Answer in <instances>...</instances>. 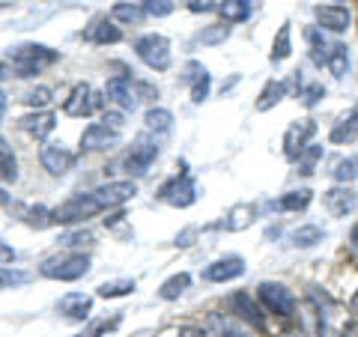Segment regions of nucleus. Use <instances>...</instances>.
Here are the masks:
<instances>
[{
    "label": "nucleus",
    "instance_id": "f257e3e1",
    "mask_svg": "<svg viewBox=\"0 0 358 337\" xmlns=\"http://www.w3.org/2000/svg\"><path fill=\"white\" fill-rule=\"evenodd\" d=\"M9 60H13V69L18 78H33L57 60V51L45 48V45H21V48L9 51Z\"/></svg>",
    "mask_w": 358,
    "mask_h": 337
},
{
    "label": "nucleus",
    "instance_id": "f03ea898",
    "mask_svg": "<svg viewBox=\"0 0 358 337\" xmlns=\"http://www.w3.org/2000/svg\"><path fill=\"white\" fill-rule=\"evenodd\" d=\"M96 212H102V206H99L93 191H90V194H75V197L66 200V203H60L51 212V218L57 224H81L87 218H93Z\"/></svg>",
    "mask_w": 358,
    "mask_h": 337
},
{
    "label": "nucleus",
    "instance_id": "7ed1b4c3",
    "mask_svg": "<svg viewBox=\"0 0 358 337\" xmlns=\"http://www.w3.org/2000/svg\"><path fill=\"white\" fill-rule=\"evenodd\" d=\"M90 272V257L87 254H63L51 257L42 263V275L54 280H78Z\"/></svg>",
    "mask_w": 358,
    "mask_h": 337
},
{
    "label": "nucleus",
    "instance_id": "20e7f679",
    "mask_svg": "<svg viewBox=\"0 0 358 337\" xmlns=\"http://www.w3.org/2000/svg\"><path fill=\"white\" fill-rule=\"evenodd\" d=\"M134 51H138V57L150 66L155 72H164L171 69V42L159 33H150V36H141L134 42Z\"/></svg>",
    "mask_w": 358,
    "mask_h": 337
},
{
    "label": "nucleus",
    "instance_id": "39448f33",
    "mask_svg": "<svg viewBox=\"0 0 358 337\" xmlns=\"http://www.w3.org/2000/svg\"><path fill=\"white\" fill-rule=\"evenodd\" d=\"M155 155H159V143H155L150 134H141V138L134 141V147L129 150V155L122 159V171L129 176H143L150 171V164L155 162Z\"/></svg>",
    "mask_w": 358,
    "mask_h": 337
},
{
    "label": "nucleus",
    "instance_id": "423d86ee",
    "mask_svg": "<svg viewBox=\"0 0 358 337\" xmlns=\"http://www.w3.org/2000/svg\"><path fill=\"white\" fill-rule=\"evenodd\" d=\"M159 197L164 200V203L176 206V209H185V206H192L197 200V185H194V179L188 176L185 171H179L171 182H164L159 188Z\"/></svg>",
    "mask_w": 358,
    "mask_h": 337
},
{
    "label": "nucleus",
    "instance_id": "0eeeda50",
    "mask_svg": "<svg viewBox=\"0 0 358 337\" xmlns=\"http://www.w3.org/2000/svg\"><path fill=\"white\" fill-rule=\"evenodd\" d=\"M260 301L275 317H293V310H296V296L284 284H272V280H263L260 284Z\"/></svg>",
    "mask_w": 358,
    "mask_h": 337
},
{
    "label": "nucleus",
    "instance_id": "6e6552de",
    "mask_svg": "<svg viewBox=\"0 0 358 337\" xmlns=\"http://www.w3.org/2000/svg\"><path fill=\"white\" fill-rule=\"evenodd\" d=\"M317 134V122L313 120H299V122H293V126L287 129V134H284V155L289 162H296L301 152H305L308 147H310V138Z\"/></svg>",
    "mask_w": 358,
    "mask_h": 337
},
{
    "label": "nucleus",
    "instance_id": "1a4fd4ad",
    "mask_svg": "<svg viewBox=\"0 0 358 337\" xmlns=\"http://www.w3.org/2000/svg\"><path fill=\"white\" fill-rule=\"evenodd\" d=\"M96 108H102V99L93 93V87L90 84H75L72 96L66 99V105H63V110L69 117H90Z\"/></svg>",
    "mask_w": 358,
    "mask_h": 337
},
{
    "label": "nucleus",
    "instance_id": "9d476101",
    "mask_svg": "<svg viewBox=\"0 0 358 337\" xmlns=\"http://www.w3.org/2000/svg\"><path fill=\"white\" fill-rule=\"evenodd\" d=\"M322 203H326V209H329L331 218H346V215H352V212H355L358 197H355L352 188L338 185V188H329V191H326Z\"/></svg>",
    "mask_w": 358,
    "mask_h": 337
},
{
    "label": "nucleus",
    "instance_id": "9b49d317",
    "mask_svg": "<svg viewBox=\"0 0 358 337\" xmlns=\"http://www.w3.org/2000/svg\"><path fill=\"white\" fill-rule=\"evenodd\" d=\"M39 159H42V167L48 173L54 176H63L66 171H72V164H75V155L63 147V143H45L42 152H39Z\"/></svg>",
    "mask_w": 358,
    "mask_h": 337
},
{
    "label": "nucleus",
    "instance_id": "f8f14e48",
    "mask_svg": "<svg viewBox=\"0 0 358 337\" xmlns=\"http://www.w3.org/2000/svg\"><path fill=\"white\" fill-rule=\"evenodd\" d=\"M93 194L99 200V206L110 209V206H120V203H126V200H131L134 194H138V185L129 182V179H122V182H108L102 188H96Z\"/></svg>",
    "mask_w": 358,
    "mask_h": 337
},
{
    "label": "nucleus",
    "instance_id": "ddd939ff",
    "mask_svg": "<svg viewBox=\"0 0 358 337\" xmlns=\"http://www.w3.org/2000/svg\"><path fill=\"white\" fill-rule=\"evenodd\" d=\"M105 96L110 99V102H117L122 110H134L138 108V93H134V84L129 81V78H110L108 87H105Z\"/></svg>",
    "mask_w": 358,
    "mask_h": 337
},
{
    "label": "nucleus",
    "instance_id": "4468645a",
    "mask_svg": "<svg viewBox=\"0 0 358 337\" xmlns=\"http://www.w3.org/2000/svg\"><path fill=\"white\" fill-rule=\"evenodd\" d=\"M242 272H245L242 257H224V260H215L212 266H206L203 278H206V280H212V284H227V280L239 278Z\"/></svg>",
    "mask_w": 358,
    "mask_h": 337
},
{
    "label": "nucleus",
    "instance_id": "2eb2a0df",
    "mask_svg": "<svg viewBox=\"0 0 358 337\" xmlns=\"http://www.w3.org/2000/svg\"><path fill=\"white\" fill-rule=\"evenodd\" d=\"M117 141H120V131H110L102 122H93V126L81 134V150H87V152L108 150V147H114Z\"/></svg>",
    "mask_w": 358,
    "mask_h": 337
},
{
    "label": "nucleus",
    "instance_id": "dca6fc26",
    "mask_svg": "<svg viewBox=\"0 0 358 337\" xmlns=\"http://www.w3.org/2000/svg\"><path fill=\"white\" fill-rule=\"evenodd\" d=\"M313 15H317L322 30H331V33H346L350 30V21H352L346 6H317Z\"/></svg>",
    "mask_w": 358,
    "mask_h": 337
},
{
    "label": "nucleus",
    "instance_id": "f3484780",
    "mask_svg": "<svg viewBox=\"0 0 358 337\" xmlns=\"http://www.w3.org/2000/svg\"><path fill=\"white\" fill-rule=\"evenodd\" d=\"M60 313L66 320H72V322H84L90 317V310H93V299L84 296V293H66L60 299Z\"/></svg>",
    "mask_w": 358,
    "mask_h": 337
},
{
    "label": "nucleus",
    "instance_id": "a211bd4d",
    "mask_svg": "<svg viewBox=\"0 0 358 337\" xmlns=\"http://www.w3.org/2000/svg\"><path fill=\"white\" fill-rule=\"evenodd\" d=\"M230 305H233V310H236L245 322L254 325L257 331H266V320H263V313H260V308H257L254 301H251V296H248V293H236V296H233Z\"/></svg>",
    "mask_w": 358,
    "mask_h": 337
},
{
    "label": "nucleus",
    "instance_id": "6ab92c4d",
    "mask_svg": "<svg viewBox=\"0 0 358 337\" xmlns=\"http://www.w3.org/2000/svg\"><path fill=\"white\" fill-rule=\"evenodd\" d=\"M84 36H87L90 42H96V45H108V42H120V39H122V33H120V27H114V21L96 18L93 24L84 30Z\"/></svg>",
    "mask_w": 358,
    "mask_h": 337
},
{
    "label": "nucleus",
    "instance_id": "aec40b11",
    "mask_svg": "<svg viewBox=\"0 0 358 337\" xmlns=\"http://www.w3.org/2000/svg\"><path fill=\"white\" fill-rule=\"evenodd\" d=\"M185 81H192V99L200 105L203 99L209 96V72H206V66H200V63H188L185 66Z\"/></svg>",
    "mask_w": 358,
    "mask_h": 337
},
{
    "label": "nucleus",
    "instance_id": "412c9836",
    "mask_svg": "<svg viewBox=\"0 0 358 337\" xmlns=\"http://www.w3.org/2000/svg\"><path fill=\"white\" fill-rule=\"evenodd\" d=\"M54 114H30V117H24L21 120V129H24L27 134H33V138H48V134L54 131Z\"/></svg>",
    "mask_w": 358,
    "mask_h": 337
},
{
    "label": "nucleus",
    "instance_id": "4be33fe9",
    "mask_svg": "<svg viewBox=\"0 0 358 337\" xmlns=\"http://www.w3.org/2000/svg\"><path fill=\"white\" fill-rule=\"evenodd\" d=\"M326 66H329V72L334 78H343L346 72H350V51H346V45H331Z\"/></svg>",
    "mask_w": 358,
    "mask_h": 337
},
{
    "label": "nucleus",
    "instance_id": "5701e85b",
    "mask_svg": "<svg viewBox=\"0 0 358 337\" xmlns=\"http://www.w3.org/2000/svg\"><path fill=\"white\" fill-rule=\"evenodd\" d=\"M254 6H257V0H224V3H221V15L227 21H245V18H251Z\"/></svg>",
    "mask_w": 358,
    "mask_h": 337
},
{
    "label": "nucleus",
    "instance_id": "b1692460",
    "mask_svg": "<svg viewBox=\"0 0 358 337\" xmlns=\"http://www.w3.org/2000/svg\"><path fill=\"white\" fill-rule=\"evenodd\" d=\"M0 179L3 182H15L18 179V164H15V155H13V147L0 138Z\"/></svg>",
    "mask_w": 358,
    "mask_h": 337
},
{
    "label": "nucleus",
    "instance_id": "393cba45",
    "mask_svg": "<svg viewBox=\"0 0 358 337\" xmlns=\"http://www.w3.org/2000/svg\"><path fill=\"white\" fill-rule=\"evenodd\" d=\"M284 96H287V84H284V81H268V84H266V89L260 93V99H257V110H268V108H275Z\"/></svg>",
    "mask_w": 358,
    "mask_h": 337
},
{
    "label": "nucleus",
    "instance_id": "a878e982",
    "mask_svg": "<svg viewBox=\"0 0 358 337\" xmlns=\"http://www.w3.org/2000/svg\"><path fill=\"white\" fill-rule=\"evenodd\" d=\"M326 239V230L317 227V224H308V227H299L293 233V245L296 248H313V245H320Z\"/></svg>",
    "mask_w": 358,
    "mask_h": 337
},
{
    "label": "nucleus",
    "instance_id": "bb28decb",
    "mask_svg": "<svg viewBox=\"0 0 358 337\" xmlns=\"http://www.w3.org/2000/svg\"><path fill=\"white\" fill-rule=\"evenodd\" d=\"M188 284H192V278H188L185 272H179V275H173V278H167L164 284H162V289H159V296L164 299V301H173V299H179L188 289Z\"/></svg>",
    "mask_w": 358,
    "mask_h": 337
},
{
    "label": "nucleus",
    "instance_id": "cd10ccee",
    "mask_svg": "<svg viewBox=\"0 0 358 337\" xmlns=\"http://www.w3.org/2000/svg\"><path fill=\"white\" fill-rule=\"evenodd\" d=\"M355 131H358V110H352L350 117H343L338 126L331 129V143H343V141H355Z\"/></svg>",
    "mask_w": 358,
    "mask_h": 337
},
{
    "label": "nucleus",
    "instance_id": "c85d7f7f",
    "mask_svg": "<svg viewBox=\"0 0 358 337\" xmlns=\"http://www.w3.org/2000/svg\"><path fill=\"white\" fill-rule=\"evenodd\" d=\"M293 54V36H289V24H284L278 30V36L272 42V63H281Z\"/></svg>",
    "mask_w": 358,
    "mask_h": 337
},
{
    "label": "nucleus",
    "instance_id": "c756f323",
    "mask_svg": "<svg viewBox=\"0 0 358 337\" xmlns=\"http://www.w3.org/2000/svg\"><path fill=\"white\" fill-rule=\"evenodd\" d=\"M251 221H254V206L239 203V206L230 209V218L224 221V227H227V230H245Z\"/></svg>",
    "mask_w": 358,
    "mask_h": 337
},
{
    "label": "nucleus",
    "instance_id": "7c9ffc66",
    "mask_svg": "<svg viewBox=\"0 0 358 337\" xmlns=\"http://www.w3.org/2000/svg\"><path fill=\"white\" fill-rule=\"evenodd\" d=\"M320 159H322V147H317V143H310V147L305 150L296 159V167H299V173L301 176H310L313 171H317V164H320Z\"/></svg>",
    "mask_w": 358,
    "mask_h": 337
},
{
    "label": "nucleus",
    "instance_id": "2f4dec72",
    "mask_svg": "<svg viewBox=\"0 0 358 337\" xmlns=\"http://www.w3.org/2000/svg\"><path fill=\"white\" fill-rule=\"evenodd\" d=\"M171 126H173V114H171V110H164V108L147 110V129L150 131L164 134V131H171Z\"/></svg>",
    "mask_w": 358,
    "mask_h": 337
},
{
    "label": "nucleus",
    "instance_id": "473e14b6",
    "mask_svg": "<svg viewBox=\"0 0 358 337\" xmlns=\"http://www.w3.org/2000/svg\"><path fill=\"white\" fill-rule=\"evenodd\" d=\"M308 203H310V191L308 188H299V191H289V194H284L281 200H278V209L299 212V209H305Z\"/></svg>",
    "mask_w": 358,
    "mask_h": 337
},
{
    "label": "nucleus",
    "instance_id": "72a5a7b5",
    "mask_svg": "<svg viewBox=\"0 0 358 337\" xmlns=\"http://www.w3.org/2000/svg\"><path fill=\"white\" fill-rule=\"evenodd\" d=\"M131 289H134V280H129V278L105 280V284L99 287V296H102V299H120V296H129Z\"/></svg>",
    "mask_w": 358,
    "mask_h": 337
},
{
    "label": "nucleus",
    "instance_id": "f704fd0d",
    "mask_svg": "<svg viewBox=\"0 0 358 337\" xmlns=\"http://www.w3.org/2000/svg\"><path fill=\"white\" fill-rule=\"evenodd\" d=\"M331 176L338 179L341 185H346V182H355V179H358V159H341L338 164H334Z\"/></svg>",
    "mask_w": 358,
    "mask_h": 337
},
{
    "label": "nucleus",
    "instance_id": "c9c22d12",
    "mask_svg": "<svg viewBox=\"0 0 358 337\" xmlns=\"http://www.w3.org/2000/svg\"><path fill=\"white\" fill-rule=\"evenodd\" d=\"M143 15H147V13H143L141 6H134V3H117L114 6V18L117 21H126V24H138Z\"/></svg>",
    "mask_w": 358,
    "mask_h": 337
},
{
    "label": "nucleus",
    "instance_id": "e433bc0d",
    "mask_svg": "<svg viewBox=\"0 0 358 337\" xmlns=\"http://www.w3.org/2000/svg\"><path fill=\"white\" fill-rule=\"evenodd\" d=\"M308 42H310V57H313V63L322 66V63H326V57H329L326 39L320 36V30H308Z\"/></svg>",
    "mask_w": 358,
    "mask_h": 337
},
{
    "label": "nucleus",
    "instance_id": "4c0bfd02",
    "mask_svg": "<svg viewBox=\"0 0 358 337\" xmlns=\"http://www.w3.org/2000/svg\"><path fill=\"white\" fill-rule=\"evenodd\" d=\"M141 9H143V13H147V15L164 18V15H171V13H173L176 3H173V0H143Z\"/></svg>",
    "mask_w": 358,
    "mask_h": 337
},
{
    "label": "nucleus",
    "instance_id": "58836bf2",
    "mask_svg": "<svg viewBox=\"0 0 358 337\" xmlns=\"http://www.w3.org/2000/svg\"><path fill=\"white\" fill-rule=\"evenodd\" d=\"M230 36V27H224V24H212V27H206L203 33H200V42H203V45H218V42H224V39H227Z\"/></svg>",
    "mask_w": 358,
    "mask_h": 337
},
{
    "label": "nucleus",
    "instance_id": "ea45409f",
    "mask_svg": "<svg viewBox=\"0 0 358 337\" xmlns=\"http://www.w3.org/2000/svg\"><path fill=\"white\" fill-rule=\"evenodd\" d=\"M24 215H27V224H33V227H48V224L54 221L51 218V212L45 209V206H30V209H24Z\"/></svg>",
    "mask_w": 358,
    "mask_h": 337
},
{
    "label": "nucleus",
    "instance_id": "a19ab883",
    "mask_svg": "<svg viewBox=\"0 0 358 337\" xmlns=\"http://www.w3.org/2000/svg\"><path fill=\"white\" fill-rule=\"evenodd\" d=\"M218 322V329H221V334L224 337H254L248 329H242V325H236V322H230V320H215Z\"/></svg>",
    "mask_w": 358,
    "mask_h": 337
},
{
    "label": "nucleus",
    "instance_id": "79ce46f5",
    "mask_svg": "<svg viewBox=\"0 0 358 337\" xmlns=\"http://www.w3.org/2000/svg\"><path fill=\"white\" fill-rule=\"evenodd\" d=\"M27 105H33V108H42V105H48L51 102V89L48 87H39V89H33V93H27V99H24Z\"/></svg>",
    "mask_w": 358,
    "mask_h": 337
},
{
    "label": "nucleus",
    "instance_id": "37998d69",
    "mask_svg": "<svg viewBox=\"0 0 358 337\" xmlns=\"http://www.w3.org/2000/svg\"><path fill=\"white\" fill-rule=\"evenodd\" d=\"M102 126H108L110 131H122V126H126V117H122L120 110H105Z\"/></svg>",
    "mask_w": 358,
    "mask_h": 337
},
{
    "label": "nucleus",
    "instance_id": "c03bdc74",
    "mask_svg": "<svg viewBox=\"0 0 358 337\" xmlns=\"http://www.w3.org/2000/svg\"><path fill=\"white\" fill-rule=\"evenodd\" d=\"M24 275H21V272H9V268H3V266H0V289H3V287H15V284H24Z\"/></svg>",
    "mask_w": 358,
    "mask_h": 337
},
{
    "label": "nucleus",
    "instance_id": "a18cd8bd",
    "mask_svg": "<svg viewBox=\"0 0 358 337\" xmlns=\"http://www.w3.org/2000/svg\"><path fill=\"white\" fill-rule=\"evenodd\" d=\"M322 96H326V89H322V84H310V87H305V93H301V99H305V105H308V108L317 105Z\"/></svg>",
    "mask_w": 358,
    "mask_h": 337
},
{
    "label": "nucleus",
    "instance_id": "49530a36",
    "mask_svg": "<svg viewBox=\"0 0 358 337\" xmlns=\"http://www.w3.org/2000/svg\"><path fill=\"white\" fill-rule=\"evenodd\" d=\"M320 337H343V334L338 329H331L329 317H322V313H320Z\"/></svg>",
    "mask_w": 358,
    "mask_h": 337
},
{
    "label": "nucleus",
    "instance_id": "de8ad7c7",
    "mask_svg": "<svg viewBox=\"0 0 358 337\" xmlns=\"http://www.w3.org/2000/svg\"><path fill=\"white\" fill-rule=\"evenodd\" d=\"M179 337H209V331L194 329V325H182V329H179Z\"/></svg>",
    "mask_w": 358,
    "mask_h": 337
},
{
    "label": "nucleus",
    "instance_id": "09e8293b",
    "mask_svg": "<svg viewBox=\"0 0 358 337\" xmlns=\"http://www.w3.org/2000/svg\"><path fill=\"white\" fill-rule=\"evenodd\" d=\"M13 260H15V251L6 242H0V263H13Z\"/></svg>",
    "mask_w": 358,
    "mask_h": 337
},
{
    "label": "nucleus",
    "instance_id": "8fccbe9b",
    "mask_svg": "<svg viewBox=\"0 0 358 337\" xmlns=\"http://www.w3.org/2000/svg\"><path fill=\"white\" fill-rule=\"evenodd\" d=\"M188 9H192V13H206V9H212L206 0H188Z\"/></svg>",
    "mask_w": 358,
    "mask_h": 337
},
{
    "label": "nucleus",
    "instance_id": "3c124183",
    "mask_svg": "<svg viewBox=\"0 0 358 337\" xmlns=\"http://www.w3.org/2000/svg\"><path fill=\"white\" fill-rule=\"evenodd\" d=\"M350 245H352V251H358V224H355L352 233H350Z\"/></svg>",
    "mask_w": 358,
    "mask_h": 337
},
{
    "label": "nucleus",
    "instance_id": "603ef678",
    "mask_svg": "<svg viewBox=\"0 0 358 337\" xmlns=\"http://www.w3.org/2000/svg\"><path fill=\"white\" fill-rule=\"evenodd\" d=\"M0 206H13V200L6 197V191H0Z\"/></svg>",
    "mask_w": 358,
    "mask_h": 337
},
{
    "label": "nucleus",
    "instance_id": "864d4df0",
    "mask_svg": "<svg viewBox=\"0 0 358 337\" xmlns=\"http://www.w3.org/2000/svg\"><path fill=\"white\" fill-rule=\"evenodd\" d=\"M3 114H6V96L0 93V120H3Z\"/></svg>",
    "mask_w": 358,
    "mask_h": 337
},
{
    "label": "nucleus",
    "instance_id": "5fc2aeb1",
    "mask_svg": "<svg viewBox=\"0 0 358 337\" xmlns=\"http://www.w3.org/2000/svg\"><path fill=\"white\" fill-rule=\"evenodd\" d=\"M350 308H352V313L358 317V289H355V296H352V301H350Z\"/></svg>",
    "mask_w": 358,
    "mask_h": 337
},
{
    "label": "nucleus",
    "instance_id": "6e6d98bb",
    "mask_svg": "<svg viewBox=\"0 0 358 337\" xmlns=\"http://www.w3.org/2000/svg\"><path fill=\"white\" fill-rule=\"evenodd\" d=\"M3 75H6V66H3V63H0V78H3Z\"/></svg>",
    "mask_w": 358,
    "mask_h": 337
}]
</instances>
